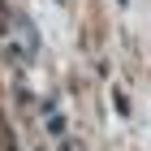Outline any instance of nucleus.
<instances>
[{"label": "nucleus", "mask_w": 151, "mask_h": 151, "mask_svg": "<svg viewBox=\"0 0 151 151\" xmlns=\"http://www.w3.org/2000/svg\"><path fill=\"white\" fill-rule=\"evenodd\" d=\"M47 134H65V116L52 112V104H47Z\"/></svg>", "instance_id": "obj_1"}]
</instances>
